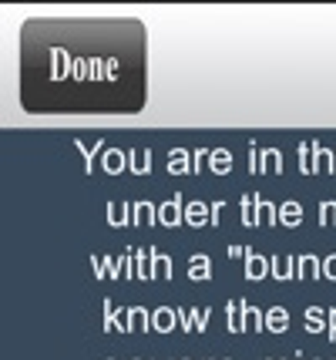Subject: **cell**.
Wrapping results in <instances>:
<instances>
[{"mask_svg":"<svg viewBox=\"0 0 336 360\" xmlns=\"http://www.w3.org/2000/svg\"><path fill=\"white\" fill-rule=\"evenodd\" d=\"M182 219H185V209H182V192H175L168 202L159 205V222H161V226H168V229H175V226H182Z\"/></svg>","mask_w":336,"mask_h":360,"instance_id":"7","label":"cell"},{"mask_svg":"<svg viewBox=\"0 0 336 360\" xmlns=\"http://www.w3.org/2000/svg\"><path fill=\"white\" fill-rule=\"evenodd\" d=\"M91 266H95L98 280H135V250H128L125 256H101V252H91Z\"/></svg>","mask_w":336,"mask_h":360,"instance_id":"2","label":"cell"},{"mask_svg":"<svg viewBox=\"0 0 336 360\" xmlns=\"http://www.w3.org/2000/svg\"><path fill=\"white\" fill-rule=\"evenodd\" d=\"M262 327H266V314L259 307H249V300H246V307H242V333H259Z\"/></svg>","mask_w":336,"mask_h":360,"instance_id":"19","label":"cell"},{"mask_svg":"<svg viewBox=\"0 0 336 360\" xmlns=\"http://www.w3.org/2000/svg\"><path fill=\"white\" fill-rule=\"evenodd\" d=\"M208 158H212V148H195V152H192V169H195V172H206Z\"/></svg>","mask_w":336,"mask_h":360,"instance_id":"33","label":"cell"},{"mask_svg":"<svg viewBox=\"0 0 336 360\" xmlns=\"http://www.w3.org/2000/svg\"><path fill=\"white\" fill-rule=\"evenodd\" d=\"M212 222V205L206 199H192V202L185 205V226H192V229H202Z\"/></svg>","mask_w":336,"mask_h":360,"instance_id":"8","label":"cell"},{"mask_svg":"<svg viewBox=\"0 0 336 360\" xmlns=\"http://www.w3.org/2000/svg\"><path fill=\"white\" fill-rule=\"evenodd\" d=\"M131 212H135V226H155V219H159V209L148 199H138L131 205Z\"/></svg>","mask_w":336,"mask_h":360,"instance_id":"26","label":"cell"},{"mask_svg":"<svg viewBox=\"0 0 336 360\" xmlns=\"http://www.w3.org/2000/svg\"><path fill=\"white\" fill-rule=\"evenodd\" d=\"M222 212H225V202H222V199H215V202H212V222H208L212 229L222 222Z\"/></svg>","mask_w":336,"mask_h":360,"instance_id":"36","label":"cell"},{"mask_svg":"<svg viewBox=\"0 0 336 360\" xmlns=\"http://www.w3.org/2000/svg\"><path fill=\"white\" fill-rule=\"evenodd\" d=\"M108 360H114V357H108Z\"/></svg>","mask_w":336,"mask_h":360,"instance_id":"42","label":"cell"},{"mask_svg":"<svg viewBox=\"0 0 336 360\" xmlns=\"http://www.w3.org/2000/svg\"><path fill=\"white\" fill-rule=\"evenodd\" d=\"M101 310H105V316H101V330H105V333H121V320H125V316L118 314L114 300H101Z\"/></svg>","mask_w":336,"mask_h":360,"instance_id":"18","label":"cell"},{"mask_svg":"<svg viewBox=\"0 0 336 360\" xmlns=\"http://www.w3.org/2000/svg\"><path fill=\"white\" fill-rule=\"evenodd\" d=\"M259 199H262L259 192H246V195H242V222H246L249 229L259 226Z\"/></svg>","mask_w":336,"mask_h":360,"instance_id":"22","label":"cell"},{"mask_svg":"<svg viewBox=\"0 0 336 360\" xmlns=\"http://www.w3.org/2000/svg\"><path fill=\"white\" fill-rule=\"evenodd\" d=\"M175 327H178L175 307H155V310H152V330H155V333H172Z\"/></svg>","mask_w":336,"mask_h":360,"instance_id":"11","label":"cell"},{"mask_svg":"<svg viewBox=\"0 0 336 360\" xmlns=\"http://www.w3.org/2000/svg\"><path fill=\"white\" fill-rule=\"evenodd\" d=\"M316 172L320 175H333L336 172V152L333 148H326L316 141Z\"/></svg>","mask_w":336,"mask_h":360,"instance_id":"28","label":"cell"},{"mask_svg":"<svg viewBox=\"0 0 336 360\" xmlns=\"http://www.w3.org/2000/svg\"><path fill=\"white\" fill-rule=\"evenodd\" d=\"M101 172L105 175L128 172V152H121V148H108V152L101 155Z\"/></svg>","mask_w":336,"mask_h":360,"instance_id":"13","label":"cell"},{"mask_svg":"<svg viewBox=\"0 0 336 360\" xmlns=\"http://www.w3.org/2000/svg\"><path fill=\"white\" fill-rule=\"evenodd\" d=\"M135 280H155L152 276V250H135Z\"/></svg>","mask_w":336,"mask_h":360,"instance_id":"30","label":"cell"},{"mask_svg":"<svg viewBox=\"0 0 336 360\" xmlns=\"http://www.w3.org/2000/svg\"><path fill=\"white\" fill-rule=\"evenodd\" d=\"M323 276V259H316V252H300L296 256V280H316Z\"/></svg>","mask_w":336,"mask_h":360,"instance_id":"9","label":"cell"},{"mask_svg":"<svg viewBox=\"0 0 336 360\" xmlns=\"http://www.w3.org/2000/svg\"><path fill=\"white\" fill-rule=\"evenodd\" d=\"M320 226H336V202L333 199H326V202H320Z\"/></svg>","mask_w":336,"mask_h":360,"instance_id":"32","label":"cell"},{"mask_svg":"<svg viewBox=\"0 0 336 360\" xmlns=\"http://www.w3.org/2000/svg\"><path fill=\"white\" fill-rule=\"evenodd\" d=\"M269 276L279 283L296 280V256H286V252H276L269 256Z\"/></svg>","mask_w":336,"mask_h":360,"instance_id":"5","label":"cell"},{"mask_svg":"<svg viewBox=\"0 0 336 360\" xmlns=\"http://www.w3.org/2000/svg\"><path fill=\"white\" fill-rule=\"evenodd\" d=\"M300 222H303V205H300V199H286V202L279 205V226L296 229Z\"/></svg>","mask_w":336,"mask_h":360,"instance_id":"17","label":"cell"},{"mask_svg":"<svg viewBox=\"0 0 336 360\" xmlns=\"http://www.w3.org/2000/svg\"><path fill=\"white\" fill-rule=\"evenodd\" d=\"M300 172L303 175L316 172V141H303L300 145Z\"/></svg>","mask_w":336,"mask_h":360,"instance_id":"29","label":"cell"},{"mask_svg":"<svg viewBox=\"0 0 336 360\" xmlns=\"http://www.w3.org/2000/svg\"><path fill=\"white\" fill-rule=\"evenodd\" d=\"M208 172L212 175H229L232 172V152L229 148H212V158H208Z\"/></svg>","mask_w":336,"mask_h":360,"instance_id":"21","label":"cell"},{"mask_svg":"<svg viewBox=\"0 0 336 360\" xmlns=\"http://www.w3.org/2000/svg\"><path fill=\"white\" fill-rule=\"evenodd\" d=\"M259 172H266V175L283 172V152H279V148H262V155H259Z\"/></svg>","mask_w":336,"mask_h":360,"instance_id":"25","label":"cell"},{"mask_svg":"<svg viewBox=\"0 0 336 360\" xmlns=\"http://www.w3.org/2000/svg\"><path fill=\"white\" fill-rule=\"evenodd\" d=\"M172 269H175L172 256H168V252H159L152 246V276H155V280H172Z\"/></svg>","mask_w":336,"mask_h":360,"instance_id":"20","label":"cell"},{"mask_svg":"<svg viewBox=\"0 0 336 360\" xmlns=\"http://www.w3.org/2000/svg\"><path fill=\"white\" fill-rule=\"evenodd\" d=\"M259 155H262V152H259V145L256 141H249V172L253 175H259Z\"/></svg>","mask_w":336,"mask_h":360,"instance_id":"34","label":"cell"},{"mask_svg":"<svg viewBox=\"0 0 336 360\" xmlns=\"http://www.w3.org/2000/svg\"><path fill=\"white\" fill-rule=\"evenodd\" d=\"M242 307H246L242 297L225 303V327H229V333H242Z\"/></svg>","mask_w":336,"mask_h":360,"instance_id":"27","label":"cell"},{"mask_svg":"<svg viewBox=\"0 0 336 360\" xmlns=\"http://www.w3.org/2000/svg\"><path fill=\"white\" fill-rule=\"evenodd\" d=\"M246 256H249V246H239V243L229 246V259H246Z\"/></svg>","mask_w":336,"mask_h":360,"instance_id":"37","label":"cell"},{"mask_svg":"<svg viewBox=\"0 0 336 360\" xmlns=\"http://www.w3.org/2000/svg\"><path fill=\"white\" fill-rule=\"evenodd\" d=\"M128 222H135V212L128 209V202L112 199V202H108V226H112V229H121V226H128Z\"/></svg>","mask_w":336,"mask_h":360,"instance_id":"16","label":"cell"},{"mask_svg":"<svg viewBox=\"0 0 336 360\" xmlns=\"http://www.w3.org/2000/svg\"><path fill=\"white\" fill-rule=\"evenodd\" d=\"M145 330H152V310L128 307V310H125V320H121V333H145Z\"/></svg>","mask_w":336,"mask_h":360,"instance_id":"4","label":"cell"},{"mask_svg":"<svg viewBox=\"0 0 336 360\" xmlns=\"http://www.w3.org/2000/svg\"><path fill=\"white\" fill-rule=\"evenodd\" d=\"M165 165H168V175H195V169H192V152H189V148H182V145L168 148Z\"/></svg>","mask_w":336,"mask_h":360,"instance_id":"6","label":"cell"},{"mask_svg":"<svg viewBox=\"0 0 336 360\" xmlns=\"http://www.w3.org/2000/svg\"><path fill=\"white\" fill-rule=\"evenodd\" d=\"M259 226H279V205L259 199Z\"/></svg>","mask_w":336,"mask_h":360,"instance_id":"31","label":"cell"},{"mask_svg":"<svg viewBox=\"0 0 336 360\" xmlns=\"http://www.w3.org/2000/svg\"><path fill=\"white\" fill-rule=\"evenodd\" d=\"M208 320H212V314H208L206 307H189V310H178V327H182V333H206Z\"/></svg>","mask_w":336,"mask_h":360,"instance_id":"3","label":"cell"},{"mask_svg":"<svg viewBox=\"0 0 336 360\" xmlns=\"http://www.w3.org/2000/svg\"><path fill=\"white\" fill-rule=\"evenodd\" d=\"M309 360H323V357H309Z\"/></svg>","mask_w":336,"mask_h":360,"instance_id":"40","label":"cell"},{"mask_svg":"<svg viewBox=\"0 0 336 360\" xmlns=\"http://www.w3.org/2000/svg\"><path fill=\"white\" fill-rule=\"evenodd\" d=\"M74 145H78V152L84 155V172H95V158L108 152V148H101V145H105L101 139L98 141H74Z\"/></svg>","mask_w":336,"mask_h":360,"instance_id":"24","label":"cell"},{"mask_svg":"<svg viewBox=\"0 0 336 360\" xmlns=\"http://www.w3.org/2000/svg\"><path fill=\"white\" fill-rule=\"evenodd\" d=\"M266 276H269V259L249 246V256H246V280L259 283V280H266Z\"/></svg>","mask_w":336,"mask_h":360,"instance_id":"12","label":"cell"},{"mask_svg":"<svg viewBox=\"0 0 336 360\" xmlns=\"http://www.w3.org/2000/svg\"><path fill=\"white\" fill-rule=\"evenodd\" d=\"M296 360H306V357H303V354H296Z\"/></svg>","mask_w":336,"mask_h":360,"instance_id":"39","label":"cell"},{"mask_svg":"<svg viewBox=\"0 0 336 360\" xmlns=\"http://www.w3.org/2000/svg\"><path fill=\"white\" fill-rule=\"evenodd\" d=\"M303 327L306 333H326L330 330V310L326 307H306Z\"/></svg>","mask_w":336,"mask_h":360,"instance_id":"10","label":"cell"},{"mask_svg":"<svg viewBox=\"0 0 336 360\" xmlns=\"http://www.w3.org/2000/svg\"><path fill=\"white\" fill-rule=\"evenodd\" d=\"M266 330H269V333H286L289 330L286 307H269V310H266Z\"/></svg>","mask_w":336,"mask_h":360,"instance_id":"23","label":"cell"},{"mask_svg":"<svg viewBox=\"0 0 336 360\" xmlns=\"http://www.w3.org/2000/svg\"><path fill=\"white\" fill-rule=\"evenodd\" d=\"M155 165V152L152 148H131L128 152V172L131 175H148Z\"/></svg>","mask_w":336,"mask_h":360,"instance_id":"14","label":"cell"},{"mask_svg":"<svg viewBox=\"0 0 336 360\" xmlns=\"http://www.w3.org/2000/svg\"><path fill=\"white\" fill-rule=\"evenodd\" d=\"M212 259H208V252H195L192 259H189V280H195V283H206V280H212Z\"/></svg>","mask_w":336,"mask_h":360,"instance_id":"15","label":"cell"},{"mask_svg":"<svg viewBox=\"0 0 336 360\" xmlns=\"http://www.w3.org/2000/svg\"><path fill=\"white\" fill-rule=\"evenodd\" d=\"M323 276L336 283V252H330V256L323 259Z\"/></svg>","mask_w":336,"mask_h":360,"instance_id":"35","label":"cell"},{"mask_svg":"<svg viewBox=\"0 0 336 360\" xmlns=\"http://www.w3.org/2000/svg\"><path fill=\"white\" fill-rule=\"evenodd\" d=\"M20 105L31 115L142 111V24L27 20L20 31Z\"/></svg>","mask_w":336,"mask_h":360,"instance_id":"1","label":"cell"},{"mask_svg":"<svg viewBox=\"0 0 336 360\" xmlns=\"http://www.w3.org/2000/svg\"><path fill=\"white\" fill-rule=\"evenodd\" d=\"M326 337L336 340V307H330V330H326Z\"/></svg>","mask_w":336,"mask_h":360,"instance_id":"38","label":"cell"},{"mask_svg":"<svg viewBox=\"0 0 336 360\" xmlns=\"http://www.w3.org/2000/svg\"><path fill=\"white\" fill-rule=\"evenodd\" d=\"M182 360H189V357H182Z\"/></svg>","mask_w":336,"mask_h":360,"instance_id":"41","label":"cell"}]
</instances>
